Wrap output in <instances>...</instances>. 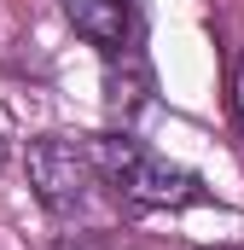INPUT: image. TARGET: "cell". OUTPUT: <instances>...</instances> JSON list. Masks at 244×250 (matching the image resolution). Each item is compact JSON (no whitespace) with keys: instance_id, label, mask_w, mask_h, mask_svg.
Returning a JSON list of instances; mask_svg holds the SVG:
<instances>
[{"instance_id":"obj_3","label":"cell","mask_w":244,"mask_h":250,"mask_svg":"<svg viewBox=\"0 0 244 250\" xmlns=\"http://www.w3.org/2000/svg\"><path fill=\"white\" fill-rule=\"evenodd\" d=\"M59 12L81 41H93L105 53L134 41V0H59Z\"/></svg>"},{"instance_id":"obj_1","label":"cell","mask_w":244,"mask_h":250,"mask_svg":"<svg viewBox=\"0 0 244 250\" xmlns=\"http://www.w3.org/2000/svg\"><path fill=\"white\" fill-rule=\"evenodd\" d=\"M93 151V169H99V187H111L122 204H140V209H181V204H198L203 187L198 175L157 157L145 140L134 134H93L87 140Z\"/></svg>"},{"instance_id":"obj_2","label":"cell","mask_w":244,"mask_h":250,"mask_svg":"<svg viewBox=\"0 0 244 250\" xmlns=\"http://www.w3.org/2000/svg\"><path fill=\"white\" fill-rule=\"evenodd\" d=\"M29 181H35L41 204H47L53 215H70V209H81V204H87V192H93V181H99L87 140L41 134V140L29 146Z\"/></svg>"},{"instance_id":"obj_4","label":"cell","mask_w":244,"mask_h":250,"mask_svg":"<svg viewBox=\"0 0 244 250\" xmlns=\"http://www.w3.org/2000/svg\"><path fill=\"white\" fill-rule=\"evenodd\" d=\"M239 117H244V70H239Z\"/></svg>"}]
</instances>
